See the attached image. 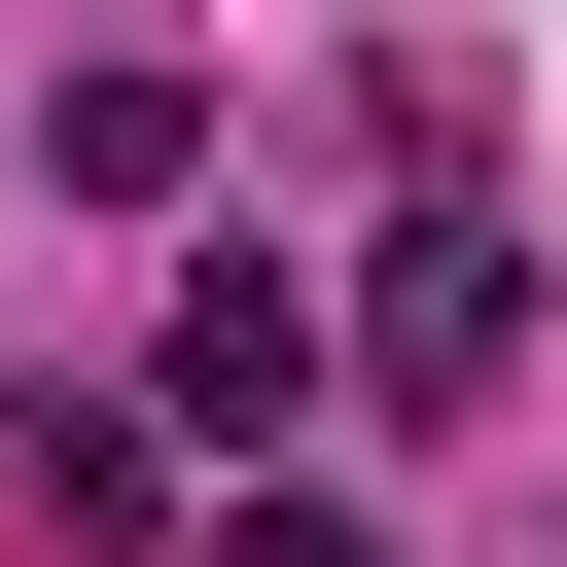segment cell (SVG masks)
Instances as JSON below:
<instances>
[{
	"label": "cell",
	"instance_id": "1",
	"mask_svg": "<svg viewBox=\"0 0 567 567\" xmlns=\"http://www.w3.org/2000/svg\"><path fill=\"white\" fill-rule=\"evenodd\" d=\"M319 354H354V390H390V425H461V390H532V248H496V213H461V177H425V213H390V248H354V284H319Z\"/></svg>",
	"mask_w": 567,
	"mask_h": 567
},
{
	"label": "cell",
	"instance_id": "2",
	"mask_svg": "<svg viewBox=\"0 0 567 567\" xmlns=\"http://www.w3.org/2000/svg\"><path fill=\"white\" fill-rule=\"evenodd\" d=\"M35 177H71V213H213V71H177V35L35 71Z\"/></svg>",
	"mask_w": 567,
	"mask_h": 567
},
{
	"label": "cell",
	"instance_id": "3",
	"mask_svg": "<svg viewBox=\"0 0 567 567\" xmlns=\"http://www.w3.org/2000/svg\"><path fill=\"white\" fill-rule=\"evenodd\" d=\"M284 390H354V354H319V284H284V248H213V284H177V354H142V425H284Z\"/></svg>",
	"mask_w": 567,
	"mask_h": 567
},
{
	"label": "cell",
	"instance_id": "4",
	"mask_svg": "<svg viewBox=\"0 0 567 567\" xmlns=\"http://www.w3.org/2000/svg\"><path fill=\"white\" fill-rule=\"evenodd\" d=\"M213 567H390V532H354V496H213Z\"/></svg>",
	"mask_w": 567,
	"mask_h": 567
}]
</instances>
